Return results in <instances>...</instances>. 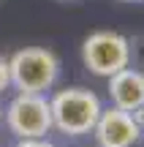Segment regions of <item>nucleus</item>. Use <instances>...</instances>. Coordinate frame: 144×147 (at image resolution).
Here are the masks:
<instances>
[{"label":"nucleus","mask_w":144,"mask_h":147,"mask_svg":"<svg viewBox=\"0 0 144 147\" xmlns=\"http://www.w3.org/2000/svg\"><path fill=\"white\" fill-rule=\"evenodd\" d=\"M82 60L95 76H112L131 63V44L125 36L114 30H98L84 38L82 44Z\"/></svg>","instance_id":"3"},{"label":"nucleus","mask_w":144,"mask_h":147,"mask_svg":"<svg viewBox=\"0 0 144 147\" xmlns=\"http://www.w3.org/2000/svg\"><path fill=\"white\" fill-rule=\"evenodd\" d=\"M19 147H54V144H49L46 139L41 136V139H22V144H19Z\"/></svg>","instance_id":"8"},{"label":"nucleus","mask_w":144,"mask_h":147,"mask_svg":"<svg viewBox=\"0 0 144 147\" xmlns=\"http://www.w3.org/2000/svg\"><path fill=\"white\" fill-rule=\"evenodd\" d=\"M131 115L136 117V123H139V128H141V136H144V104H141L136 112H131Z\"/></svg>","instance_id":"9"},{"label":"nucleus","mask_w":144,"mask_h":147,"mask_svg":"<svg viewBox=\"0 0 144 147\" xmlns=\"http://www.w3.org/2000/svg\"><path fill=\"white\" fill-rule=\"evenodd\" d=\"M8 84H11V79H8V60L0 55V93H3Z\"/></svg>","instance_id":"7"},{"label":"nucleus","mask_w":144,"mask_h":147,"mask_svg":"<svg viewBox=\"0 0 144 147\" xmlns=\"http://www.w3.org/2000/svg\"><path fill=\"white\" fill-rule=\"evenodd\" d=\"M109 98L125 112H136L144 104V74L133 68H120L109 76Z\"/></svg>","instance_id":"6"},{"label":"nucleus","mask_w":144,"mask_h":147,"mask_svg":"<svg viewBox=\"0 0 144 147\" xmlns=\"http://www.w3.org/2000/svg\"><path fill=\"white\" fill-rule=\"evenodd\" d=\"M60 60L46 47H25L8 57V79L19 93H44L57 82Z\"/></svg>","instance_id":"2"},{"label":"nucleus","mask_w":144,"mask_h":147,"mask_svg":"<svg viewBox=\"0 0 144 147\" xmlns=\"http://www.w3.org/2000/svg\"><path fill=\"white\" fill-rule=\"evenodd\" d=\"M123 3H144V0H123Z\"/></svg>","instance_id":"10"},{"label":"nucleus","mask_w":144,"mask_h":147,"mask_svg":"<svg viewBox=\"0 0 144 147\" xmlns=\"http://www.w3.org/2000/svg\"><path fill=\"white\" fill-rule=\"evenodd\" d=\"M5 123L19 139H41L52 131V109L44 93H19L5 109Z\"/></svg>","instance_id":"4"},{"label":"nucleus","mask_w":144,"mask_h":147,"mask_svg":"<svg viewBox=\"0 0 144 147\" xmlns=\"http://www.w3.org/2000/svg\"><path fill=\"white\" fill-rule=\"evenodd\" d=\"M92 134L98 147H133L141 136V128L131 112L112 106V109H101Z\"/></svg>","instance_id":"5"},{"label":"nucleus","mask_w":144,"mask_h":147,"mask_svg":"<svg viewBox=\"0 0 144 147\" xmlns=\"http://www.w3.org/2000/svg\"><path fill=\"white\" fill-rule=\"evenodd\" d=\"M49 109H52V128H57L65 136H82L92 131L101 115V101L92 90L68 87L49 101Z\"/></svg>","instance_id":"1"},{"label":"nucleus","mask_w":144,"mask_h":147,"mask_svg":"<svg viewBox=\"0 0 144 147\" xmlns=\"http://www.w3.org/2000/svg\"><path fill=\"white\" fill-rule=\"evenodd\" d=\"M0 120H3V106H0Z\"/></svg>","instance_id":"11"}]
</instances>
